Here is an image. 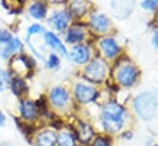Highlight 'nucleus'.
<instances>
[{
  "label": "nucleus",
  "instance_id": "obj_16",
  "mask_svg": "<svg viewBox=\"0 0 158 146\" xmlns=\"http://www.w3.org/2000/svg\"><path fill=\"white\" fill-rule=\"evenodd\" d=\"M20 48H21V42H20V39L12 38V39L6 44V47H5L4 49H1V55H2V58H7L11 53H14L15 50H17V49H20Z\"/></svg>",
  "mask_w": 158,
  "mask_h": 146
},
{
  "label": "nucleus",
  "instance_id": "obj_19",
  "mask_svg": "<svg viewBox=\"0 0 158 146\" xmlns=\"http://www.w3.org/2000/svg\"><path fill=\"white\" fill-rule=\"evenodd\" d=\"M86 10H87V4L83 2V1H74V2H71V5H70V11H71V14H73L74 16H76V17L82 16V15L86 12Z\"/></svg>",
  "mask_w": 158,
  "mask_h": 146
},
{
  "label": "nucleus",
  "instance_id": "obj_13",
  "mask_svg": "<svg viewBox=\"0 0 158 146\" xmlns=\"http://www.w3.org/2000/svg\"><path fill=\"white\" fill-rule=\"evenodd\" d=\"M77 134H79L80 141L83 143V144H86V143H88V141L92 139V136H93V130H92L91 125L80 122L79 127H77Z\"/></svg>",
  "mask_w": 158,
  "mask_h": 146
},
{
  "label": "nucleus",
  "instance_id": "obj_26",
  "mask_svg": "<svg viewBox=\"0 0 158 146\" xmlns=\"http://www.w3.org/2000/svg\"><path fill=\"white\" fill-rule=\"evenodd\" d=\"M47 65H48L49 68H55V67H58V65H59V59L56 58V55L52 54V55L49 57V62L47 63Z\"/></svg>",
  "mask_w": 158,
  "mask_h": 146
},
{
  "label": "nucleus",
  "instance_id": "obj_18",
  "mask_svg": "<svg viewBox=\"0 0 158 146\" xmlns=\"http://www.w3.org/2000/svg\"><path fill=\"white\" fill-rule=\"evenodd\" d=\"M11 88H12L14 93H16L17 96L27 92V85L22 79H14L11 81Z\"/></svg>",
  "mask_w": 158,
  "mask_h": 146
},
{
  "label": "nucleus",
  "instance_id": "obj_25",
  "mask_svg": "<svg viewBox=\"0 0 158 146\" xmlns=\"http://www.w3.org/2000/svg\"><path fill=\"white\" fill-rule=\"evenodd\" d=\"M142 6H143L145 9H151V10H153V9H156V7L158 6V1L157 0L143 1V2H142Z\"/></svg>",
  "mask_w": 158,
  "mask_h": 146
},
{
  "label": "nucleus",
  "instance_id": "obj_7",
  "mask_svg": "<svg viewBox=\"0 0 158 146\" xmlns=\"http://www.w3.org/2000/svg\"><path fill=\"white\" fill-rule=\"evenodd\" d=\"M69 24V14L66 11H59L55 12L52 17H50V25L56 28L58 31H63L66 28Z\"/></svg>",
  "mask_w": 158,
  "mask_h": 146
},
{
  "label": "nucleus",
  "instance_id": "obj_1",
  "mask_svg": "<svg viewBox=\"0 0 158 146\" xmlns=\"http://www.w3.org/2000/svg\"><path fill=\"white\" fill-rule=\"evenodd\" d=\"M124 115L125 110L120 105L115 102L108 103L102 113V123L104 129L109 133L119 131L124 124Z\"/></svg>",
  "mask_w": 158,
  "mask_h": 146
},
{
  "label": "nucleus",
  "instance_id": "obj_2",
  "mask_svg": "<svg viewBox=\"0 0 158 146\" xmlns=\"http://www.w3.org/2000/svg\"><path fill=\"white\" fill-rule=\"evenodd\" d=\"M157 106V98L151 92H142L134 101V108L143 120H151L156 117Z\"/></svg>",
  "mask_w": 158,
  "mask_h": 146
},
{
  "label": "nucleus",
  "instance_id": "obj_11",
  "mask_svg": "<svg viewBox=\"0 0 158 146\" xmlns=\"http://www.w3.org/2000/svg\"><path fill=\"white\" fill-rule=\"evenodd\" d=\"M91 26L97 31V32H106L108 26H109V22H108V19L102 15V14H96L91 17Z\"/></svg>",
  "mask_w": 158,
  "mask_h": 146
},
{
  "label": "nucleus",
  "instance_id": "obj_20",
  "mask_svg": "<svg viewBox=\"0 0 158 146\" xmlns=\"http://www.w3.org/2000/svg\"><path fill=\"white\" fill-rule=\"evenodd\" d=\"M59 146H75V139L70 133H61L58 136Z\"/></svg>",
  "mask_w": 158,
  "mask_h": 146
},
{
  "label": "nucleus",
  "instance_id": "obj_21",
  "mask_svg": "<svg viewBox=\"0 0 158 146\" xmlns=\"http://www.w3.org/2000/svg\"><path fill=\"white\" fill-rule=\"evenodd\" d=\"M12 39V36L9 31L6 30H0V43H9Z\"/></svg>",
  "mask_w": 158,
  "mask_h": 146
},
{
  "label": "nucleus",
  "instance_id": "obj_28",
  "mask_svg": "<svg viewBox=\"0 0 158 146\" xmlns=\"http://www.w3.org/2000/svg\"><path fill=\"white\" fill-rule=\"evenodd\" d=\"M153 43H155V45L158 48V31L155 33V37H153Z\"/></svg>",
  "mask_w": 158,
  "mask_h": 146
},
{
  "label": "nucleus",
  "instance_id": "obj_27",
  "mask_svg": "<svg viewBox=\"0 0 158 146\" xmlns=\"http://www.w3.org/2000/svg\"><path fill=\"white\" fill-rule=\"evenodd\" d=\"M5 124V115L0 112V125H4Z\"/></svg>",
  "mask_w": 158,
  "mask_h": 146
},
{
  "label": "nucleus",
  "instance_id": "obj_8",
  "mask_svg": "<svg viewBox=\"0 0 158 146\" xmlns=\"http://www.w3.org/2000/svg\"><path fill=\"white\" fill-rule=\"evenodd\" d=\"M70 58L75 62V63H79V64H83L88 60L89 58V52L87 49V47L82 45V44H77L75 45L73 49H71V53H70Z\"/></svg>",
  "mask_w": 158,
  "mask_h": 146
},
{
  "label": "nucleus",
  "instance_id": "obj_14",
  "mask_svg": "<svg viewBox=\"0 0 158 146\" xmlns=\"http://www.w3.org/2000/svg\"><path fill=\"white\" fill-rule=\"evenodd\" d=\"M45 41H47V43H48L52 48L59 50L63 55H66V54H68V53H66V48H65V45L59 41V38L55 36L54 33H52V32H47V33H45Z\"/></svg>",
  "mask_w": 158,
  "mask_h": 146
},
{
  "label": "nucleus",
  "instance_id": "obj_6",
  "mask_svg": "<svg viewBox=\"0 0 158 146\" xmlns=\"http://www.w3.org/2000/svg\"><path fill=\"white\" fill-rule=\"evenodd\" d=\"M69 101V93L66 92V90L61 88V87H55L54 90H52L50 92V102L60 108V107H64Z\"/></svg>",
  "mask_w": 158,
  "mask_h": 146
},
{
  "label": "nucleus",
  "instance_id": "obj_9",
  "mask_svg": "<svg viewBox=\"0 0 158 146\" xmlns=\"http://www.w3.org/2000/svg\"><path fill=\"white\" fill-rule=\"evenodd\" d=\"M103 53L108 58H113L119 53V47L113 38H103L99 43Z\"/></svg>",
  "mask_w": 158,
  "mask_h": 146
},
{
  "label": "nucleus",
  "instance_id": "obj_23",
  "mask_svg": "<svg viewBox=\"0 0 158 146\" xmlns=\"http://www.w3.org/2000/svg\"><path fill=\"white\" fill-rule=\"evenodd\" d=\"M44 30H43V27L40 26V25H33V26H31L30 28H28V38H31V36H33V35H36V33H40V32H43Z\"/></svg>",
  "mask_w": 158,
  "mask_h": 146
},
{
  "label": "nucleus",
  "instance_id": "obj_17",
  "mask_svg": "<svg viewBox=\"0 0 158 146\" xmlns=\"http://www.w3.org/2000/svg\"><path fill=\"white\" fill-rule=\"evenodd\" d=\"M30 14L35 17V19H43L47 14V7L43 2H35L33 5H31L30 7Z\"/></svg>",
  "mask_w": 158,
  "mask_h": 146
},
{
  "label": "nucleus",
  "instance_id": "obj_3",
  "mask_svg": "<svg viewBox=\"0 0 158 146\" xmlns=\"http://www.w3.org/2000/svg\"><path fill=\"white\" fill-rule=\"evenodd\" d=\"M106 64L101 59H94L87 65L85 70V76L92 82H101L106 76Z\"/></svg>",
  "mask_w": 158,
  "mask_h": 146
},
{
  "label": "nucleus",
  "instance_id": "obj_4",
  "mask_svg": "<svg viewBox=\"0 0 158 146\" xmlns=\"http://www.w3.org/2000/svg\"><path fill=\"white\" fill-rule=\"evenodd\" d=\"M137 77V69L131 64L121 65L117 71V80L123 86H131Z\"/></svg>",
  "mask_w": 158,
  "mask_h": 146
},
{
  "label": "nucleus",
  "instance_id": "obj_24",
  "mask_svg": "<svg viewBox=\"0 0 158 146\" xmlns=\"http://www.w3.org/2000/svg\"><path fill=\"white\" fill-rule=\"evenodd\" d=\"M6 82H7V74L5 73L4 70L0 69V92L5 88Z\"/></svg>",
  "mask_w": 158,
  "mask_h": 146
},
{
  "label": "nucleus",
  "instance_id": "obj_12",
  "mask_svg": "<svg viewBox=\"0 0 158 146\" xmlns=\"http://www.w3.org/2000/svg\"><path fill=\"white\" fill-rule=\"evenodd\" d=\"M58 141V136L55 133L50 130H45L37 136V145L38 146H54Z\"/></svg>",
  "mask_w": 158,
  "mask_h": 146
},
{
  "label": "nucleus",
  "instance_id": "obj_22",
  "mask_svg": "<svg viewBox=\"0 0 158 146\" xmlns=\"http://www.w3.org/2000/svg\"><path fill=\"white\" fill-rule=\"evenodd\" d=\"M92 146H110V143H109V140L107 138L99 136V138H97L94 140V143H93Z\"/></svg>",
  "mask_w": 158,
  "mask_h": 146
},
{
  "label": "nucleus",
  "instance_id": "obj_15",
  "mask_svg": "<svg viewBox=\"0 0 158 146\" xmlns=\"http://www.w3.org/2000/svg\"><path fill=\"white\" fill-rule=\"evenodd\" d=\"M83 38H85V32H83V30H82L81 27H79V26H73V27L69 30L68 36H66L68 42H70V43L81 42Z\"/></svg>",
  "mask_w": 158,
  "mask_h": 146
},
{
  "label": "nucleus",
  "instance_id": "obj_5",
  "mask_svg": "<svg viewBox=\"0 0 158 146\" xmlns=\"http://www.w3.org/2000/svg\"><path fill=\"white\" fill-rule=\"evenodd\" d=\"M75 96H76L79 102L87 103V102H91V101H93L96 98L97 91H96V88H93L91 86H87V85H83V84H79L75 87Z\"/></svg>",
  "mask_w": 158,
  "mask_h": 146
},
{
  "label": "nucleus",
  "instance_id": "obj_10",
  "mask_svg": "<svg viewBox=\"0 0 158 146\" xmlns=\"http://www.w3.org/2000/svg\"><path fill=\"white\" fill-rule=\"evenodd\" d=\"M21 114L27 120H33L37 117V107L30 100H23L21 102Z\"/></svg>",
  "mask_w": 158,
  "mask_h": 146
}]
</instances>
